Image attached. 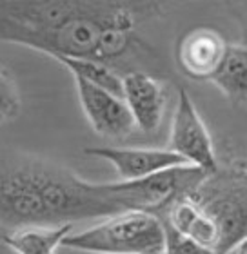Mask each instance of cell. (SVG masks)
Returning <instances> with one entry per match:
<instances>
[{
    "instance_id": "52a82bcc",
    "label": "cell",
    "mask_w": 247,
    "mask_h": 254,
    "mask_svg": "<svg viewBox=\"0 0 247 254\" xmlns=\"http://www.w3.org/2000/svg\"><path fill=\"white\" fill-rule=\"evenodd\" d=\"M87 156H95L109 162L122 180L135 182L155 176L174 167L191 165L184 156L174 153L173 149H148V147H85Z\"/></svg>"
},
{
    "instance_id": "ba28073f",
    "label": "cell",
    "mask_w": 247,
    "mask_h": 254,
    "mask_svg": "<svg viewBox=\"0 0 247 254\" xmlns=\"http://www.w3.org/2000/svg\"><path fill=\"white\" fill-rule=\"evenodd\" d=\"M229 42L213 27H193L176 42L174 59L185 76L209 82L224 62Z\"/></svg>"
},
{
    "instance_id": "3957f363",
    "label": "cell",
    "mask_w": 247,
    "mask_h": 254,
    "mask_svg": "<svg viewBox=\"0 0 247 254\" xmlns=\"http://www.w3.org/2000/svg\"><path fill=\"white\" fill-rule=\"evenodd\" d=\"M187 196L216 229L218 254H233L247 240V160L220 164Z\"/></svg>"
},
{
    "instance_id": "6da1fadb",
    "label": "cell",
    "mask_w": 247,
    "mask_h": 254,
    "mask_svg": "<svg viewBox=\"0 0 247 254\" xmlns=\"http://www.w3.org/2000/svg\"><path fill=\"white\" fill-rule=\"evenodd\" d=\"M205 171L185 165L135 182H87L66 165L22 151H4L0 160L2 231L60 227L80 220L111 218L133 211L153 214L187 196Z\"/></svg>"
},
{
    "instance_id": "4fadbf2b",
    "label": "cell",
    "mask_w": 247,
    "mask_h": 254,
    "mask_svg": "<svg viewBox=\"0 0 247 254\" xmlns=\"http://www.w3.org/2000/svg\"><path fill=\"white\" fill-rule=\"evenodd\" d=\"M22 111V100L20 93L16 87V82L9 69H0V120L2 124H9L15 118H18Z\"/></svg>"
},
{
    "instance_id": "30bf717a",
    "label": "cell",
    "mask_w": 247,
    "mask_h": 254,
    "mask_svg": "<svg viewBox=\"0 0 247 254\" xmlns=\"http://www.w3.org/2000/svg\"><path fill=\"white\" fill-rule=\"evenodd\" d=\"M73 225L60 227H18L2 231V244L13 254H57Z\"/></svg>"
},
{
    "instance_id": "7c38bea8",
    "label": "cell",
    "mask_w": 247,
    "mask_h": 254,
    "mask_svg": "<svg viewBox=\"0 0 247 254\" xmlns=\"http://www.w3.org/2000/svg\"><path fill=\"white\" fill-rule=\"evenodd\" d=\"M73 78H80L91 85H96L100 89H105L113 95L124 98V78L115 69L96 60H79V59H58Z\"/></svg>"
},
{
    "instance_id": "9a60e30c",
    "label": "cell",
    "mask_w": 247,
    "mask_h": 254,
    "mask_svg": "<svg viewBox=\"0 0 247 254\" xmlns=\"http://www.w3.org/2000/svg\"><path fill=\"white\" fill-rule=\"evenodd\" d=\"M229 15L237 20L238 27L244 35V44H247V0H235V2H224Z\"/></svg>"
},
{
    "instance_id": "277c9868",
    "label": "cell",
    "mask_w": 247,
    "mask_h": 254,
    "mask_svg": "<svg viewBox=\"0 0 247 254\" xmlns=\"http://www.w3.org/2000/svg\"><path fill=\"white\" fill-rule=\"evenodd\" d=\"M62 247L89 254H165L167 236L160 216L133 211L105 218L80 233H71Z\"/></svg>"
},
{
    "instance_id": "8992f818",
    "label": "cell",
    "mask_w": 247,
    "mask_h": 254,
    "mask_svg": "<svg viewBox=\"0 0 247 254\" xmlns=\"http://www.w3.org/2000/svg\"><path fill=\"white\" fill-rule=\"evenodd\" d=\"M75 85L82 111L96 134L107 140H124L135 131L137 124L124 98L80 78H75Z\"/></svg>"
},
{
    "instance_id": "2e32d148",
    "label": "cell",
    "mask_w": 247,
    "mask_h": 254,
    "mask_svg": "<svg viewBox=\"0 0 247 254\" xmlns=\"http://www.w3.org/2000/svg\"><path fill=\"white\" fill-rule=\"evenodd\" d=\"M233 254H247V240H244L242 244H240L237 249L233 251Z\"/></svg>"
},
{
    "instance_id": "8fae6325",
    "label": "cell",
    "mask_w": 247,
    "mask_h": 254,
    "mask_svg": "<svg viewBox=\"0 0 247 254\" xmlns=\"http://www.w3.org/2000/svg\"><path fill=\"white\" fill-rule=\"evenodd\" d=\"M235 106H247V44H229L224 62L209 80Z\"/></svg>"
},
{
    "instance_id": "5bb4252c",
    "label": "cell",
    "mask_w": 247,
    "mask_h": 254,
    "mask_svg": "<svg viewBox=\"0 0 247 254\" xmlns=\"http://www.w3.org/2000/svg\"><path fill=\"white\" fill-rule=\"evenodd\" d=\"M164 225H165V236H167V251H165V254H218L213 249H207L204 245H200L195 240L180 234L178 231H174L165 222H164Z\"/></svg>"
},
{
    "instance_id": "7a4b0ae2",
    "label": "cell",
    "mask_w": 247,
    "mask_h": 254,
    "mask_svg": "<svg viewBox=\"0 0 247 254\" xmlns=\"http://www.w3.org/2000/svg\"><path fill=\"white\" fill-rule=\"evenodd\" d=\"M162 15L164 4L151 0H2L0 40L55 60H96L122 78H160L167 64L138 29Z\"/></svg>"
},
{
    "instance_id": "5b68a950",
    "label": "cell",
    "mask_w": 247,
    "mask_h": 254,
    "mask_svg": "<svg viewBox=\"0 0 247 254\" xmlns=\"http://www.w3.org/2000/svg\"><path fill=\"white\" fill-rule=\"evenodd\" d=\"M169 149L184 156L193 167H198L205 173H215L220 165L211 132L207 131V126L184 87H180L176 96Z\"/></svg>"
},
{
    "instance_id": "9c48e42d",
    "label": "cell",
    "mask_w": 247,
    "mask_h": 254,
    "mask_svg": "<svg viewBox=\"0 0 247 254\" xmlns=\"http://www.w3.org/2000/svg\"><path fill=\"white\" fill-rule=\"evenodd\" d=\"M124 100L131 111L137 129L142 132L158 131L165 111V89L160 78L148 73H131L124 76Z\"/></svg>"
}]
</instances>
